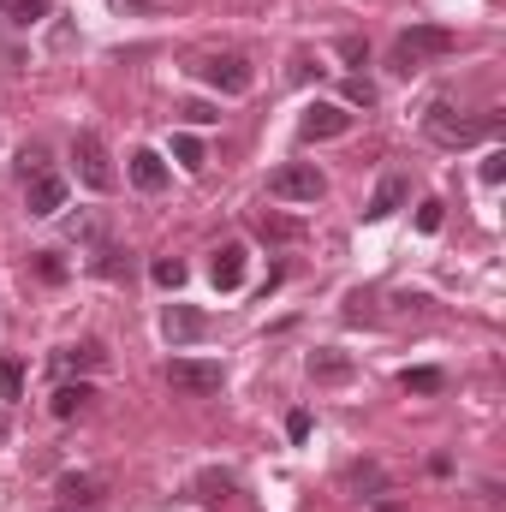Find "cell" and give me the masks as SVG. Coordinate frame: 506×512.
Segmentation results:
<instances>
[{
    "instance_id": "cell-21",
    "label": "cell",
    "mask_w": 506,
    "mask_h": 512,
    "mask_svg": "<svg viewBox=\"0 0 506 512\" xmlns=\"http://www.w3.org/2000/svg\"><path fill=\"white\" fill-rule=\"evenodd\" d=\"M66 501H78V507H102V489H96V477H66V489H60Z\"/></svg>"
},
{
    "instance_id": "cell-18",
    "label": "cell",
    "mask_w": 506,
    "mask_h": 512,
    "mask_svg": "<svg viewBox=\"0 0 506 512\" xmlns=\"http://www.w3.org/2000/svg\"><path fill=\"white\" fill-rule=\"evenodd\" d=\"M48 12H54V0H12V6H6V18H12V24H24V30H30V24H42Z\"/></svg>"
},
{
    "instance_id": "cell-33",
    "label": "cell",
    "mask_w": 506,
    "mask_h": 512,
    "mask_svg": "<svg viewBox=\"0 0 506 512\" xmlns=\"http://www.w3.org/2000/svg\"><path fill=\"white\" fill-rule=\"evenodd\" d=\"M54 512H102V507H78V501H60Z\"/></svg>"
},
{
    "instance_id": "cell-36",
    "label": "cell",
    "mask_w": 506,
    "mask_h": 512,
    "mask_svg": "<svg viewBox=\"0 0 506 512\" xmlns=\"http://www.w3.org/2000/svg\"><path fill=\"white\" fill-rule=\"evenodd\" d=\"M6 6H12V0H0V12H6Z\"/></svg>"
},
{
    "instance_id": "cell-29",
    "label": "cell",
    "mask_w": 506,
    "mask_h": 512,
    "mask_svg": "<svg viewBox=\"0 0 506 512\" xmlns=\"http://www.w3.org/2000/svg\"><path fill=\"white\" fill-rule=\"evenodd\" d=\"M364 54H370V48H364V36H340V60H352V66H358Z\"/></svg>"
},
{
    "instance_id": "cell-17",
    "label": "cell",
    "mask_w": 506,
    "mask_h": 512,
    "mask_svg": "<svg viewBox=\"0 0 506 512\" xmlns=\"http://www.w3.org/2000/svg\"><path fill=\"white\" fill-rule=\"evenodd\" d=\"M197 501H209V507L233 501V477L227 471H197Z\"/></svg>"
},
{
    "instance_id": "cell-15",
    "label": "cell",
    "mask_w": 506,
    "mask_h": 512,
    "mask_svg": "<svg viewBox=\"0 0 506 512\" xmlns=\"http://www.w3.org/2000/svg\"><path fill=\"white\" fill-rule=\"evenodd\" d=\"M256 239H268V245H292V239H304V221H286V215H256Z\"/></svg>"
},
{
    "instance_id": "cell-14",
    "label": "cell",
    "mask_w": 506,
    "mask_h": 512,
    "mask_svg": "<svg viewBox=\"0 0 506 512\" xmlns=\"http://www.w3.org/2000/svg\"><path fill=\"white\" fill-rule=\"evenodd\" d=\"M90 399H96V387L90 382H60L54 387V399H48V411H54V417H78Z\"/></svg>"
},
{
    "instance_id": "cell-2",
    "label": "cell",
    "mask_w": 506,
    "mask_h": 512,
    "mask_svg": "<svg viewBox=\"0 0 506 512\" xmlns=\"http://www.w3.org/2000/svg\"><path fill=\"white\" fill-rule=\"evenodd\" d=\"M423 131L435 137V143H447V149H471L477 137H495V120H471V114H459L453 102H429V114H423Z\"/></svg>"
},
{
    "instance_id": "cell-19",
    "label": "cell",
    "mask_w": 506,
    "mask_h": 512,
    "mask_svg": "<svg viewBox=\"0 0 506 512\" xmlns=\"http://www.w3.org/2000/svg\"><path fill=\"white\" fill-rule=\"evenodd\" d=\"M399 387H405V393H441V387H447V376L423 364V370H405V376H399Z\"/></svg>"
},
{
    "instance_id": "cell-4",
    "label": "cell",
    "mask_w": 506,
    "mask_h": 512,
    "mask_svg": "<svg viewBox=\"0 0 506 512\" xmlns=\"http://www.w3.org/2000/svg\"><path fill=\"white\" fill-rule=\"evenodd\" d=\"M221 382H227V370L215 358H173L167 364V387L185 399H209V393H221Z\"/></svg>"
},
{
    "instance_id": "cell-25",
    "label": "cell",
    "mask_w": 506,
    "mask_h": 512,
    "mask_svg": "<svg viewBox=\"0 0 506 512\" xmlns=\"http://www.w3.org/2000/svg\"><path fill=\"white\" fill-rule=\"evenodd\" d=\"M506 179V149H489L483 155V185H501Z\"/></svg>"
},
{
    "instance_id": "cell-23",
    "label": "cell",
    "mask_w": 506,
    "mask_h": 512,
    "mask_svg": "<svg viewBox=\"0 0 506 512\" xmlns=\"http://www.w3.org/2000/svg\"><path fill=\"white\" fill-rule=\"evenodd\" d=\"M149 274H155V286H185V262H179V256H161Z\"/></svg>"
},
{
    "instance_id": "cell-34",
    "label": "cell",
    "mask_w": 506,
    "mask_h": 512,
    "mask_svg": "<svg viewBox=\"0 0 506 512\" xmlns=\"http://www.w3.org/2000/svg\"><path fill=\"white\" fill-rule=\"evenodd\" d=\"M114 6H155V0H114Z\"/></svg>"
},
{
    "instance_id": "cell-7",
    "label": "cell",
    "mask_w": 506,
    "mask_h": 512,
    "mask_svg": "<svg viewBox=\"0 0 506 512\" xmlns=\"http://www.w3.org/2000/svg\"><path fill=\"white\" fill-rule=\"evenodd\" d=\"M352 120H358V114L340 108V102H310L304 120H298V137H304V143H328V137H346Z\"/></svg>"
},
{
    "instance_id": "cell-3",
    "label": "cell",
    "mask_w": 506,
    "mask_h": 512,
    "mask_svg": "<svg viewBox=\"0 0 506 512\" xmlns=\"http://www.w3.org/2000/svg\"><path fill=\"white\" fill-rule=\"evenodd\" d=\"M322 191H328V179L316 173V161H286V167L268 173V197L274 203H322Z\"/></svg>"
},
{
    "instance_id": "cell-22",
    "label": "cell",
    "mask_w": 506,
    "mask_h": 512,
    "mask_svg": "<svg viewBox=\"0 0 506 512\" xmlns=\"http://www.w3.org/2000/svg\"><path fill=\"white\" fill-rule=\"evenodd\" d=\"M18 393H24V364L0 358V399H18Z\"/></svg>"
},
{
    "instance_id": "cell-13",
    "label": "cell",
    "mask_w": 506,
    "mask_h": 512,
    "mask_svg": "<svg viewBox=\"0 0 506 512\" xmlns=\"http://www.w3.org/2000/svg\"><path fill=\"white\" fill-rule=\"evenodd\" d=\"M209 274H215L221 292H239V286H245V245H221L215 262H209Z\"/></svg>"
},
{
    "instance_id": "cell-5",
    "label": "cell",
    "mask_w": 506,
    "mask_h": 512,
    "mask_svg": "<svg viewBox=\"0 0 506 512\" xmlns=\"http://www.w3.org/2000/svg\"><path fill=\"white\" fill-rule=\"evenodd\" d=\"M197 78H203L209 90H221V96H245L256 84L245 54H203V60H197Z\"/></svg>"
},
{
    "instance_id": "cell-11",
    "label": "cell",
    "mask_w": 506,
    "mask_h": 512,
    "mask_svg": "<svg viewBox=\"0 0 506 512\" xmlns=\"http://www.w3.org/2000/svg\"><path fill=\"white\" fill-rule=\"evenodd\" d=\"M304 370H310V382H352V358L340 346H316L304 358Z\"/></svg>"
},
{
    "instance_id": "cell-10",
    "label": "cell",
    "mask_w": 506,
    "mask_h": 512,
    "mask_svg": "<svg viewBox=\"0 0 506 512\" xmlns=\"http://www.w3.org/2000/svg\"><path fill=\"white\" fill-rule=\"evenodd\" d=\"M405 197H411V179H405V173H387L376 191H370V203H364V221H387Z\"/></svg>"
},
{
    "instance_id": "cell-1",
    "label": "cell",
    "mask_w": 506,
    "mask_h": 512,
    "mask_svg": "<svg viewBox=\"0 0 506 512\" xmlns=\"http://www.w3.org/2000/svg\"><path fill=\"white\" fill-rule=\"evenodd\" d=\"M453 48H459V36H453V30H441V24H411V30H399V42H393V72H399V78H411L417 66L447 60Z\"/></svg>"
},
{
    "instance_id": "cell-9",
    "label": "cell",
    "mask_w": 506,
    "mask_h": 512,
    "mask_svg": "<svg viewBox=\"0 0 506 512\" xmlns=\"http://www.w3.org/2000/svg\"><path fill=\"white\" fill-rule=\"evenodd\" d=\"M60 203H66V179L36 173V179L24 185V209H30V215H60Z\"/></svg>"
},
{
    "instance_id": "cell-28",
    "label": "cell",
    "mask_w": 506,
    "mask_h": 512,
    "mask_svg": "<svg viewBox=\"0 0 506 512\" xmlns=\"http://www.w3.org/2000/svg\"><path fill=\"white\" fill-rule=\"evenodd\" d=\"M36 274H42V280H66V262H60L54 251H42L36 256Z\"/></svg>"
},
{
    "instance_id": "cell-27",
    "label": "cell",
    "mask_w": 506,
    "mask_h": 512,
    "mask_svg": "<svg viewBox=\"0 0 506 512\" xmlns=\"http://www.w3.org/2000/svg\"><path fill=\"white\" fill-rule=\"evenodd\" d=\"M346 483H352V489H381V471H376V465H352V471H346Z\"/></svg>"
},
{
    "instance_id": "cell-31",
    "label": "cell",
    "mask_w": 506,
    "mask_h": 512,
    "mask_svg": "<svg viewBox=\"0 0 506 512\" xmlns=\"http://www.w3.org/2000/svg\"><path fill=\"white\" fill-rule=\"evenodd\" d=\"M185 120H191V126H215V120H221V114H215V108H209V102H191V108H185Z\"/></svg>"
},
{
    "instance_id": "cell-35",
    "label": "cell",
    "mask_w": 506,
    "mask_h": 512,
    "mask_svg": "<svg viewBox=\"0 0 506 512\" xmlns=\"http://www.w3.org/2000/svg\"><path fill=\"white\" fill-rule=\"evenodd\" d=\"M0 435H6V417H0Z\"/></svg>"
},
{
    "instance_id": "cell-32",
    "label": "cell",
    "mask_w": 506,
    "mask_h": 512,
    "mask_svg": "<svg viewBox=\"0 0 506 512\" xmlns=\"http://www.w3.org/2000/svg\"><path fill=\"white\" fill-rule=\"evenodd\" d=\"M286 435L304 441V435H310V411H292V417H286Z\"/></svg>"
},
{
    "instance_id": "cell-6",
    "label": "cell",
    "mask_w": 506,
    "mask_h": 512,
    "mask_svg": "<svg viewBox=\"0 0 506 512\" xmlns=\"http://www.w3.org/2000/svg\"><path fill=\"white\" fill-rule=\"evenodd\" d=\"M72 161H78V179L90 191H114V161H108V149H102L96 131H78L72 137Z\"/></svg>"
},
{
    "instance_id": "cell-8",
    "label": "cell",
    "mask_w": 506,
    "mask_h": 512,
    "mask_svg": "<svg viewBox=\"0 0 506 512\" xmlns=\"http://www.w3.org/2000/svg\"><path fill=\"white\" fill-rule=\"evenodd\" d=\"M161 334H167L173 346H191V340L209 334V316H203L197 304H167V310H161Z\"/></svg>"
},
{
    "instance_id": "cell-12",
    "label": "cell",
    "mask_w": 506,
    "mask_h": 512,
    "mask_svg": "<svg viewBox=\"0 0 506 512\" xmlns=\"http://www.w3.org/2000/svg\"><path fill=\"white\" fill-rule=\"evenodd\" d=\"M131 185H137V191H149V197H155V191H167V161H161L155 149H131Z\"/></svg>"
},
{
    "instance_id": "cell-24",
    "label": "cell",
    "mask_w": 506,
    "mask_h": 512,
    "mask_svg": "<svg viewBox=\"0 0 506 512\" xmlns=\"http://www.w3.org/2000/svg\"><path fill=\"white\" fill-rule=\"evenodd\" d=\"M346 322H352V328H358V322H376V298H370V292H352V298H346Z\"/></svg>"
},
{
    "instance_id": "cell-26",
    "label": "cell",
    "mask_w": 506,
    "mask_h": 512,
    "mask_svg": "<svg viewBox=\"0 0 506 512\" xmlns=\"http://www.w3.org/2000/svg\"><path fill=\"white\" fill-rule=\"evenodd\" d=\"M417 233H441V203H417Z\"/></svg>"
},
{
    "instance_id": "cell-20",
    "label": "cell",
    "mask_w": 506,
    "mask_h": 512,
    "mask_svg": "<svg viewBox=\"0 0 506 512\" xmlns=\"http://www.w3.org/2000/svg\"><path fill=\"white\" fill-rule=\"evenodd\" d=\"M173 155H179V167H185V173H203V167H209V161H203V143H197V137H185V131L173 137Z\"/></svg>"
},
{
    "instance_id": "cell-30",
    "label": "cell",
    "mask_w": 506,
    "mask_h": 512,
    "mask_svg": "<svg viewBox=\"0 0 506 512\" xmlns=\"http://www.w3.org/2000/svg\"><path fill=\"white\" fill-rule=\"evenodd\" d=\"M346 96H352L358 108H370V102H376V84H370V78H352V90H346Z\"/></svg>"
},
{
    "instance_id": "cell-16",
    "label": "cell",
    "mask_w": 506,
    "mask_h": 512,
    "mask_svg": "<svg viewBox=\"0 0 506 512\" xmlns=\"http://www.w3.org/2000/svg\"><path fill=\"white\" fill-rule=\"evenodd\" d=\"M60 364H66V370H84V376H90V370H102V364H108V346H102V340L66 346V352H60Z\"/></svg>"
}]
</instances>
